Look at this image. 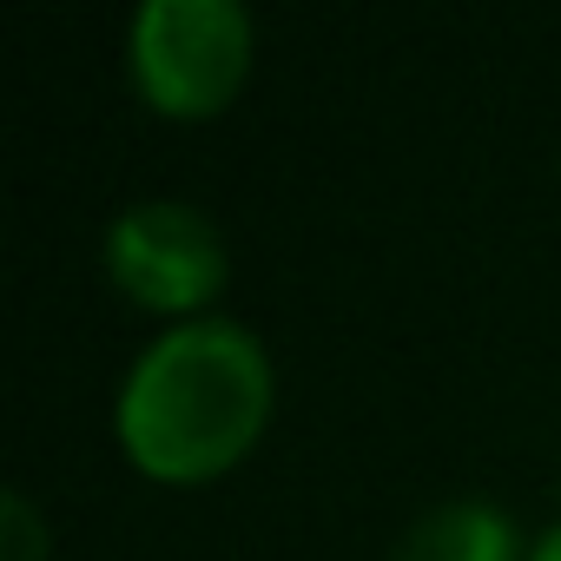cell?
<instances>
[{
  "mask_svg": "<svg viewBox=\"0 0 561 561\" xmlns=\"http://www.w3.org/2000/svg\"><path fill=\"white\" fill-rule=\"evenodd\" d=\"M100 271L133 311L159 318L165 331L218 318V298L231 285V244L218 218L192 198H133L100 238Z\"/></svg>",
  "mask_w": 561,
  "mask_h": 561,
  "instance_id": "obj_3",
  "label": "cell"
},
{
  "mask_svg": "<svg viewBox=\"0 0 561 561\" xmlns=\"http://www.w3.org/2000/svg\"><path fill=\"white\" fill-rule=\"evenodd\" d=\"M257 67V21L238 0H139L126 21V80L152 119L211 126Z\"/></svg>",
  "mask_w": 561,
  "mask_h": 561,
  "instance_id": "obj_2",
  "label": "cell"
},
{
  "mask_svg": "<svg viewBox=\"0 0 561 561\" xmlns=\"http://www.w3.org/2000/svg\"><path fill=\"white\" fill-rule=\"evenodd\" d=\"M277 416V364L238 318L165 324L113 390V443L152 489H211L251 462Z\"/></svg>",
  "mask_w": 561,
  "mask_h": 561,
  "instance_id": "obj_1",
  "label": "cell"
},
{
  "mask_svg": "<svg viewBox=\"0 0 561 561\" xmlns=\"http://www.w3.org/2000/svg\"><path fill=\"white\" fill-rule=\"evenodd\" d=\"M390 561H528V541H522V528L502 502L449 495L397 535Z\"/></svg>",
  "mask_w": 561,
  "mask_h": 561,
  "instance_id": "obj_4",
  "label": "cell"
},
{
  "mask_svg": "<svg viewBox=\"0 0 561 561\" xmlns=\"http://www.w3.org/2000/svg\"><path fill=\"white\" fill-rule=\"evenodd\" d=\"M528 561H561V515H554V522L528 541Z\"/></svg>",
  "mask_w": 561,
  "mask_h": 561,
  "instance_id": "obj_6",
  "label": "cell"
},
{
  "mask_svg": "<svg viewBox=\"0 0 561 561\" xmlns=\"http://www.w3.org/2000/svg\"><path fill=\"white\" fill-rule=\"evenodd\" d=\"M0 561H54V528L27 489L0 495Z\"/></svg>",
  "mask_w": 561,
  "mask_h": 561,
  "instance_id": "obj_5",
  "label": "cell"
}]
</instances>
